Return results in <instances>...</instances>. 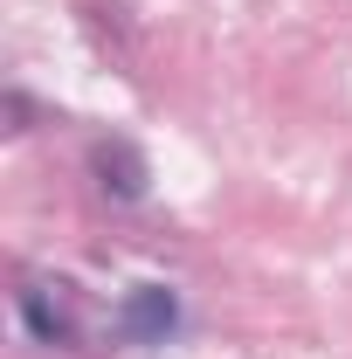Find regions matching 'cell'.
I'll return each mask as SVG.
<instances>
[{"instance_id": "7a4b0ae2", "label": "cell", "mask_w": 352, "mask_h": 359, "mask_svg": "<svg viewBox=\"0 0 352 359\" xmlns=\"http://www.w3.org/2000/svg\"><path fill=\"white\" fill-rule=\"evenodd\" d=\"M180 332V297L166 283H132V297L118 304V339L132 346H166Z\"/></svg>"}, {"instance_id": "3957f363", "label": "cell", "mask_w": 352, "mask_h": 359, "mask_svg": "<svg viewBox=\"0 0 352 359\" xmlns=\"http://www.w3.org/2000/svg\"><path fill=\"white\" fill-rule=\"evenodd\" d=\"M90 166L104 173L97 187L118 194V201H138V194H145V159H138L132 138H97V145H90Z\"/></svg>"}, {"instance_id": "6da1fadb", "label": "cell", "mask_w": 352, "mask_h": 359, "mask_svg": "<svg viewBox=\"0 0 352 359\" xmlns=\"http://www.w3.org/2000/svg\"><path fill=\"white\" fill-rule=\"evenodd\" d=\"M14 304H21V325H28L35 346H62V353H76L83 325H76V290H69L62 276H28Z\"/></svg>"}]
</instances>
